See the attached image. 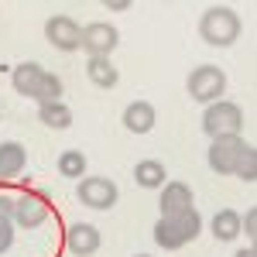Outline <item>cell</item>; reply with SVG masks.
<instances>
[{
	"instance_id": "1",
	"label": "cell",
	"mask_w": 257,
	"mask_h": 257,
	"mask_svg": "<svg viewBox=\"0 0 257 257\" xmlns=\"http://www.w3.org/2000/svg\"><path fill=\"white\" fill-rule=\"evenodd\" d=\"M199 35L206 45H213V48H226V45H233L240 38V18L233 7H226V4H213V7H206L202 11V18H199Z\"/></svg>"
},
{
	"instance_id": "2",
	"label": "cell",
	"mask_w": 257,
	"mask_h": 257,
	"mask_svg": "<svg viewBox=\"0 0 257 257\" xmlns=\"http://www.w3.org/2000/svg\"><path fill=\"white\" fill-rule=\"evenodd\" d=\"M199 233H202V216H199L196 206L178 213V216H161L155 223V243L165 250H178V247L192 243Z\"/></svg>"
},
{
	"instance_id": "3",
	"label": "cell",
	"mask_w": 257,
	"mask_h": 257,
	"mask_svg": "<svg viewBox=\"0 0 257 257\" xmlns=\"http://www.w3.org/2000/svg\"><path fill=\"white\" fill-rule=\"evenodd\" d=\"M240 127H243V110H240L237 103H230V99H216V103H209L206 113H202V131H206L209 138L240 134Z\"/></svg>"
},
{
	"instance_id": "4",
	"label": "cell",
	"mask_w": 257,
	"mask_h": 257,
	"mask_svg": "<svg viewBox=\"0 0 257 257\" xmlns=\"http://www.w3.org/2000/svg\"><path fill=\"white\" fill-rule=\"evenodd\" d=\"M189 96L199 99V103H216L226 89V72L219 65H196L189 72Z\"/></svg>"
},
{
	"instance_id": "5",
	"label": "cell",
	"mask_w": 257,
	"mask_h": 257,
	"mask_svg": "<svg viewBox=\"0 0 257 257\" xmlns=\"http://www.w3.org/2000/svg\"><path fill=\"white\" fill-rule=\"evenodd\" d=\"M247 148H250V144L240 138V134L213 138V144H209V168H213L216 175H233V168H237V161L243 158Z\"/></svg>"
},
{
	"instance_id": "6",
	"label": "cell",
	"mask_w": 257,
	"mask_h": 257,
	"mask_svg": "<svg viewBox=\"0 0 257 257\" xmlns=\"http://www.w3.org/2000/svg\"><path fill=\"white\" fill-rule=\"evenodd\" d=\"M117 45H120L117 28H113V24H106V21H93V24H86V28H82L79 48L89 55V59H110Z\"/></svg>"
},
{
	"instance_id": "7",
	"label": "cell",
	"mask_w": 257,
	"mask_h": 257,
	"mask_svg": "<svg viewBox=\"0 0 257 257\" xmlns=\"http://www.w3.org/2000/svg\"><path fill=\"white\" fill-rule=\"evenodd\" d=\"M76 196H79L82 206H89V209H113L117 206V185L110 182V178H99V175H89L79 182V189H76Z\"/></svg>"
},
{
	"instance_id": "8",
	"label": "cell",
	"mask_w": 257,
	"mask_h": 257,
	"mask_svg": "<svg viewBox=\"0 0 257 257\" xmlns=\"http://www.w3.org/2000/svg\"><path fill=\"white\" fill-rule=\"evenodd\" d=\"M45 38H48L52 48H59V52H76L79 41H82V28L69 14H55V18H48V24H45Z\"/></svg>"
},
{
	"instance_id": "9",
	"label": "cell",
	"mask_w": 257,
	"mask_h": 257,
	"mask_svg": "<svg viewBox=\"0 0 257 257\" xmlns=\"http://www.w3.org/2000/svg\"><path fill=\"white\" fill-rule=\"evenodd\" d=\"M14 219H18L21 226H28V230H35L41 226L45 219H48V202H45V192H21L14 196Z\"/></svg>"
},
{
	"instance_id": "10",
	"label": "cell",
	"mask_w": 257,
	"mask_h": 257,
	"mask_svg": "<svg viewBox=\"0 0 257 257\" xmlns=\"http://www.w3.org/2000/svg\"><path fill=\"white\" fill-rule=\"evenodd\" d=\"M99 230L93 223H72L69 230H65V247H69V254L76 257H89L99 250Z\"/></svg>"
},
{
	"instance_id": "11",
	"label": "cell",
	"mask_w": 257,
	"mask_h": 257,
	"mask_svg": "<svg viewBox=\"0 0 257 257\" xmlns=\"http://www.w3.org/2000/svg\"><path fill=\"white\" fill-rule=\"evenodd\" d=\"M165 192H161L158 206H161V216H178V213H185V209H192V189L185 185V182H165L161 185Z\"/></svg>"
},
{
	"instance_id": "12",
	"label": "cell",
	"mask_w": 257,
	"mask_h": 257,
	"mask_svg": "<svg viewBox=\"0 0 257 257\" xmlns=\"http://www.w3.org/2000/svg\"><path fill=\"white\" fill-rule=\"evenodd\" d=\"M41 79H45V69H41L38 62H21L18 69L11 72L14 93H21V96H28V99H35V96H38Z\"/></svg>"
},
{
	"instance_id": "13",
	"label": "cell",
	"mask_w": 257,
	"mask_h": 257,
	"mask_svg": "<svg viewBox=\"0 0 257 257\" xmlns=\"http://www.w3.org/2000/svg\"><path fill=\"white\" fill-rule=\"evenodd\" d=\"M155 120H158V113H155V106H151L148 99H134V103L123 110V127H127L131 134H148V131L155 127Z\"/></svg>"
},
{
	"instance_id": "14",
	"label": "cell",
	"mask_w": 257,
	"mask_h": 257,
	"mask_svg": "<svg viewBox=\"0 0 257 257\" xmlns=\"http://www.w3.org/2000/svg\"><path fill=\"white\" fill-rule=\"evenodd\" d=\"M24 165H28L24 148H21L18 141H4V144H0V182H4V178L21 175V172H24Z\"/></svg>"
},
{
	"instance_id": "15",
	"label": "cell",
	"mask_w": 257,
	"mask_h": 257,
	"mask_svg": "<svg viewBox=\"0 0 257 257\" xmlns=\"http://www.w3.org/2000/svg\"><path fill=\"white\" fill-rule=\"evenodd\" d=\"M86 76H89V82L99 86V89H113L120 82V72L110 59H89L86 62Z\"/></svg>"
},
{
	"instance_id": "16",
	"label": "cell",
	"mask_w": 257,
	"mask_h": 257,
	"mask_svg": "<svg viewBox=\"0 0 257 257\" xmlns=\"http://www.w3.org/2000/svg\"><path fill=\"white\" fill-rule=\"evenodd\" d=\"M38 120L45 123V127H52V131H65V127L72 123V110H69L62 99H55V103H41L38 106Z\"/></svg>"
},
{
	"instance_id": "17",
	"label": "cell",
	"mask_w": 257,
	"mask_h": 257,
	"mask_svg": "<svg viewBox=\"0 0 257 257\" xmlns=\"http://www.w3.org/2000/svg\"><path fill=\"white\" fill-rule=\"evenodd\" d=\"M165 175H168V172H165V165H161V161H138V165H134V182H138L141 189H161V185H165Z\"/></svg>"
},
{
	"instance_id": "18",
	"label": "cell",
	"mask_w": 257,
	"mask_h": 257,
	"mask_svg": "<svg viewBox=\"0 0 257 257\" xmlns=\"http://www.w3.org/2000/svg\"><path fill=\"white\" fill-rule=\"evenodd\" d=\"M213 237L219 243H230V240L240 237V216L233 209H219L216 216H213Z\"/></svg>"
},
{
	"instance_id": "19",
	"label": "cell",
	"mask_w": 257,
	"mask_h": 257,
	"mask_svg": "<svg viewBox=\"0 0 257 257\" xmlns=\"http://www.w3.org/2000/svg\"><path fill=\"white\" fill-rule=\"evenodd\" d=\"M59 175H65V178H82V175H86V155H82V151H76V148L62 151V155H59Z\"/></svg>"
},
{
	"instance_id": "20",
	"label": "cell",
	"mask_w": 257,
	"mask_h": 257,
	"mask_svg": "<svg viewBox=\"0 0 257 257\" xmlns=\"http://www.w3.org/2000/svg\"><path fill=\"white\" fill-rule=\"evenodd\" d=\"M38 103H55V99H62V79L55 76V72H45V79H41V89H38Z\"/></svg>"
},
{
	"instance_id": "21",
	"label": "cell",
	"mask_w": 257,
	"mask_h": 257,
	"mask_svg": "<svg viewBox=\"0 0 257 257\" xmlns=\"http://www.w3.org/2000/svg\"><path fill=\"white\" fill-rule=\"evenodd\" d=\"M233 175L243 178V182H257V151H254V144L243 151V158L237 161V168H233Z\"/></svg>"
},
{
	"instance_id": "22",
	"label": "cell",
	"mask_w": 257,
	"mask_h": 257,
	"mask_svg": "<svg viewBox=\"0 0 257 257\" xmlns=\"http://www.w3.org/2000/svg\"><path fill=\"white\" fill-rule=\"evenodd\" d=\"M11 243H14V223L11 216H0V254H7Z\"/></svg>"
},
{
	"instance_id": "23",
	"label": "cell",
	"mask_w": 257,
	"mask_h": 257,
	"mask_svg": "<svg viewBox=\"0 0 257 257\" xmlns=\"http://www.w3.org/2000/svg\"><path fill=\"white\" fill-rule=\"evenodd\" d=\"M240 233H247L250 240L257 237V209H247V219H240Z\"/></svg>"
},
{
	"instance_id": "24",
	"label": "cell",
	"mask_w": 257,
	"mask_h": 257,
	"mask_svg": "<svg viewBox=\"0 0 257 257\" xmlns=\"http://www.w3.org/2000/svg\"><path fill=\"white\" fill-rule=\"evenodd\" d=\"M0 216H14V196H7L0 189Z\"/></svg>"
},
{
	"instance_id": "25",
	"label": "cell",
	"mask_w": 257,
	"mask_h": 257,
	"mask_svg": "<svg viewBox=\"0 0 257 257\" xmlns=\"http://www.w3.org/2000/svg\"><path fill=\"white\" fill-rule=\"evenodd\" d=\"M131 0H106V11H127Z\"/></svg>"
},
{
	"instance_id": "26",
	"label": "cell",
	"mask_w": 257,
	"mask_h": 257,
	"mask_svg": "<svg viewBox=\"0 0 257 257\" xmlns=\"http://www.w3.org/2000/svg\"><path fill=\"white\" fill-rule=\"evenodd\" d=\"M237 257H257V250H254V247H247V250H240Z\"/></svg>"
},
{
	"instance_id": "27",
	"label": "cell",
	"mask_w": 257,
	"mask_h": 257,
	"mask_svg": "<svg viewBox=\"0 0 257 257\" xmlns=\"http://www.w3.org/2000/svg\"><path fill=\"white\" fill-rule=\"evenodd\" d=\"M138 257H148V254H138Z\"/></svg>"
}]
</instances>
